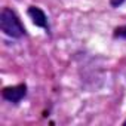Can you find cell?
Listing matches in <instances>:
<instances>
[{
    "mask_svg": "<svg viewBox=\"0 0 126 126\" xmlns=\"http://www.w3.org/2000/svg\"><path fill=\"white\" fill-rule=\"evenodd\" d=\"M0 28L12 39H21L22 36H25V28L21 24L18 15L9 8H3L0 14Z\"/></svg>",
    "mask_w": 126,
    "mask_h": 126,
    "instance_id": "1",
    "label": "cell"
},
{
    "mask_svg": "<svg viewBox=\"0 0 126 126\" xmlns=\"http://www.w3.org/2000/svg\"><path fill=\"white\" fill-rule=\"evenodd\" d=\"M2 95H3V98L6 101L18 104L27 95V85L19 83V85H15V86H8V88H5L2 91Z\"/></svg>",
    "mask_w": 126,
    "mask_h": 126,
    "instance_id": "2",
    "label": "cell"
},
{
    "mask_svg": "<svg viewBox=\"0 0 126 126\" xmlns=\"http://www.w3.org/2000/svg\"><path fill=\"white\" fill-rule=\"evenodd\" d=\"M28 16L33 19V22H34L37 27H42V28H45V30L49 31L47 16H46V14H45L40 8H37V6H30V8H28Z\"/></svg>",
    "mask_w": 126,
    "mask_h": 126,
    "instance_id": "3",
    "label": "cell"
},
{
    "mask_svg": "<svg viewBox=\"0 0 126 126\" xmlns=\"http://www.w3.org/2000/svg\"><path fill=\"white\" fill-rule=\"evenodd\" d=\"M114 37H122V39H126V25L116 28V30H114Z\"/></svg>",
    "mask_w": 126,
    "mask_h": 126,
    "instance_id": "4",
    "label": "cell"
},
{
    "mask_svg": "<svg viewBox=\"0 0 126 126\" xmlns=\"http://www.w3.org/2000/svg\"><path fill=\"white\" fill-rule=\"evenodd\" d=\"M123 2H125V0H111V5H113V6L116 8V6H120V5H122Z\"/></svg>",
    "mask_w": 126,
    "mask_h": 126,
    "instance_id": "5",
    "label": "cell"
}]
</instances>
